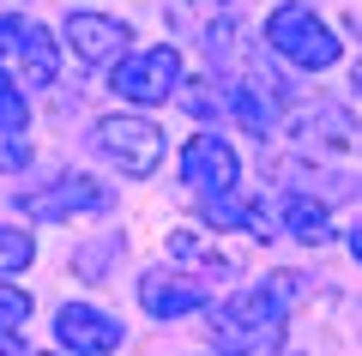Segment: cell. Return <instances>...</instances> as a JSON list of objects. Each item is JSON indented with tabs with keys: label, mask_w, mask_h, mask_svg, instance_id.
<instances>
[{
	"label": "cell",
	"mask_w": 362,
	"mask_h": 356,
	"mask_svg": "<svg viewBox=\"0 0 362 356\" xmlns=\"http://www.w3.org/2000/svg\"><path fill=\"white\" fill-rule=\"evenodd\" d=\"M302 284L296 278H278V284H254V290L230 296V302L211 308L206 332L223 356H278L284 350V314H290V296Z\"/></svg>",
	"instance_id": "6da1fadb"
},
{
	"label": "cell",
	"mask_w": 362,
	"mask_h": 356,
	"mask_svg": "<svg viewBox=\"0 0 362 356\" xmlns=\"http://www.w3.org/2000/svg\"><path fill=\"white\" fill-rule=\"evenodd\" d=\"M266 42L284 54V61H296L302 73H326V67H338V54H344L338 30H326V18L314 13V6H302V0L272 6V18H266Z\"/></svg>",
	"instance_id": "7a4b0ae2"
},
{
	"label": "cell",
	"mask_w": 362,
	"mask_h": 356,
	"mask_svg": "<svg viewBox=\"0 0 362 356\" xmlns=\"http://www.w3.org/2000/svg\"><path fill=\"white\" fill-rule=\"evenodd\" d=\"M175 79H181V54L169 49V42H157V49H139V54H121L115 61V97L121 103H145V109H157V103L175 97Z\"/></svg>",
	"instance_id": "3957f363"
},
{
	"label": "cell",
	"mask_w": 362,
	"mask_h": 356,
	"mask_svg": "<svg viewBox=\"0 0 362 356\" xmlns=\"http://www.w3.org/2000/svg\"><path fill=\"white\" fill-rule=\"evenodd\" d=\"M97 151L127 176H151L169 145H163V127L145 115H109V121H97Z\"/></svg>",
	"instance_id": "277c9868"
},
{
	"label": "cell",
	"mask_w": 362,
	"mask_h": 356,
	"mask_svg": "<svg viewBox=\"0 0 362 356\" xmlns=\"http://www.w3.org/2000/svg\"><path fill=\"white\" fill-rule=\"evenodd\" d=\"M181 181L199 193V200H218V193L242 188V157L223 145V133H194L181 145Z\"/></svg>",
	"instance_id": "5b68a950"
},
{
	"label": "cell",
	"mask_w": 362,
	"mask_h": 356,
	"mask_svg": "<svg viewBox=\"0 0 362 356\" xmlns=\"http://www.w3.org/2000/svg\"><path fill=\"white\" fill-rule=\"evenodd\" d=\"M54 338H61V350L73 356H109L127 344V326L121 320H109L103 308H85V302H66L61 314H54Z\"/></svg>",
	"instance_id": "8992f818"
},
{
	"label": "cell",
	"mask_w": 362,
	"mask_h": 356,
	"mask_svg": "<svg viewBox=\"0 0 362 356\" xmlns=\"http://www.w3.org/2000/svg\"><path fill=\"white\" fill-rule=\"evenodd\" d=\"M61 30H66V49H73L78 61H90V67H115L121 54L133 49V30L121 25V18H103V13H73Z\"/></svg>",
	"instance_id": "52a82bcc"
},
{
	"label": "cell",
	"mask_w": 362,
	"mask_h": 356,
	"mask_svg": "<svg viewBox=\"0 0 362 356\" xmlns=\"http://www.w3.org/2000/svg\"><path fill=\"white\" fill-rule=\"evenodd\" d=\"M0 61H18L30 73V85H49L54 79V37L42 25H30V18L6 13L0 18Z\"/></svg>",
	"instance_id": "ba28073f"
},
{
	"label": "cell",
	"mask_w": 362,
	"mask_h": 356,
	"mask_svg": "<svg viewBox=\"0 0 362 356\" xmlns=\"http://www.w3.org/2000/svg\"><path fill=\"white\" fill-rule=\"evenodd\" d=\"M18 212L42 217V224H54V217H66V212H109V188H97V181H85V176H61L54 188L18 193Z\"/></svg>",
	"instance_id": "9c48e42d"
},
{
	"label": "cell",
	"mask_w": 362,
	"mask_h": 356,
	"mask_svg": "<svg viewBox=\"0 0 362 356\" xmlns=\"http://www.w3.org/2000/svg\"><path fill=\"white\" fill-rule=\"evenodd\" d=\"M139 308L151 320H181V314H194V308H206V290L194 278H175V272H145L139 278Z\"/></svg>",
	"instance_id": "30bf717a"
},
{
	"label": "cell",
	"mask_w": 362,
	"mask_h": 356,
	"mask_svg": "<svg viewBox=\"0 0 362 356\" xmlns=\"http://www.w3.org/2000/svg\"><path fill=\"white\" fill-rule=\"evenodd\" d=\"M290 127H296L308 145H338V151H356V145H362L356 121H350L338 103H308V109L290 115Z\"/></svg>",
	"instance_id": "8fae6325"
},
{
	"label": "cell",
	"mask_w": 362,
	"mask_h": 356,
	"mask_svg": "<svg viewBox=\"0 0 362 356\" xmlns=\"http://www.w3.org/2000/svg\"><path fill=\"white\" fill-rule=\"evenodd\" d=\"M278 217H284V224H290V236H296V242H308V248H326V242L338 236V229H332V217H326V200H308V193H290Z\"/></svg>",
	"instance_id": "7c38bea8"
},
{
	"label": "cell",
	"mask_w": 362,
	"mask_h": 356,
	"mask_svg": "<svg viewBox=\"0 0 362 356\" xmlns=\"http://www.w3.org/2000/svg\"><path fill=\"white\" fill-rule=\"evenodd\" d=\"M175 103L194 121H223V79H175Z\"/></svg>",
	"instance_id": "4fadbf2b"
},
{
	"label": "cell",
	"mask_w": 362,
	"mask_h": 356,
	"mask_svg": "<svg viewBox=\"0 0 362 356\" xmlns=\"http://www.w3.org/2000/svg\"><path fill=\"white\" fill-rule=\"evenodd\" d=\"M30 254H37L30 229H18V224H0V278L25 272V266H30Z\"/></svg>",
	"instance_id": "5bb4252c"
},
{
	"label": "cell",
	"mask_w": 362,
	"mask_h": 356,
	"mask_svg": "<svg viewBox=\"0 0 362 356\" xmlns=\"http://www.w3.org/2000/svg\"><path fill=\"white\" fill-rule=\"evenodd\" d=\"M25 127H30V103L18 91V79L0 73V133H25Z\"/></svg>",
	"instance_id": "9a60e30c"
},
{
	"label": "cell",
	"mask_w": 362,
	"mask_h": 356,
	"mask_svg": "<svg viewBox=\"0 0 362 356\" xmlns=\"http://www.w3.org/2000/svg\"><path fill=\"white\" fill-rule=\"evenodd\" d=\"M25 320H30V296L13 290V284H0V338H13Z\"/></svg>",
	"instance_id": "2e32d148"
},
{
	"label": "cell",
	"mask_w": 362,
	"mask_h": 356,
	"mask_svg": "<svg viewBox=\"0 0 362 356\" xmlns=\"http://www.w3.org/2000/svg\"><path fill=\"white\" fill-rule=\"evenodd\" d=\"M115 248H121V236H109V242H97V248H78V254H73V266L85 272L90 284H97V278H109L103 266H109V260H115Z\"/></svg>",
	"instance_id": "e0dca14e"
},
{
	"label": "cell",
	"mask_w": 362,
	"mask_h": 356,
	"mask_svg": "<svg viewBox=\"0 0 362 356\" xmlns=\"http://www.w3.org/2000/svg\"><path fill=\"white\" fill-rule=\"evenodd\" d=\"M350 254H356V260H362V229H350Z\"/></svg>",
	"instance_id": "ac0fdd59"
},
{
	"label": "cell",
	"mask_w": 362,
	"mask_h": 356,
	"mask_svg": "<svg viewBox=\"0 0 362 356\" xmlns=\"http://www.w3.org/2000/svg\"><path fill=\"white\" fill-rule=\"evenodd\" d=\"M356 91H362V61H356Z\"/></svg>",
	"instance_id": "d6986e66"
}]
</instances>
